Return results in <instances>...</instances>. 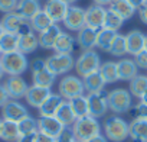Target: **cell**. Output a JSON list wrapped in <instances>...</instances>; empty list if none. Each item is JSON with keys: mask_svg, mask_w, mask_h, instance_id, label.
<instances>
[{"mask_svg": "<svg viewBox=\"0 0 147 142\" xmlns=\"http://www.w3.org/2000/svg\"><path fill=\"white\" fill-rule=\"evenodd\" d=\"M0 22H2V25L5 28V32H12V33H16L18 35L19 31H20V28L26 22V19L20 18L16 12H10V13H6Z\"/></svg>", "mask_w": 147, "mask_h": 142, "instance_id": "obj_27", "label": "cell"}, {"mask_svg": "<svg viewBox=\"0 0 147 142\" xmlns=\"http://www.w3.org/2000/svg\"><path fill=\"white\" fill-rule=\"evenodd\" d=\"M3 86H5L9 97L13 99V100H19V99L25 97L26 91L29 89L28 83L22 79V76H9L5 80Z\"/></svg>", "mask_w": 147, "mask_h": 142, "instance_id": "obj_11", "label": "cell"}, {"mask_svg": "<svg viewBox=\"0 0 147 142\" xmlns=\"http://www.w3.org/2000/svg\"><path fill=\"white\" fill-rule=\"evenodd\" d=\"M101 67V58L98 55L97 51L94 49H88V51H82V54L78 57V59H75V71L77 74L82 79L87 74H91L94 71H98Z\"/></svg>", "mask_w": 147, "mask_h": 142, "instance_id": "obj_5", "label": "cell"}, {"mask_svg": "<svg viewBox=\"0 0 147 142\" xmlns=\"http://www.w3.org/2000/svg\"><path fill=\"white\" fill-rule=\"evenodd\" d=\"M29 22H30V25H32V29H33L35 32H38V33L43 32L45 29H48L49 26L53 25V20L48 16V13H46L43 9H42L40 12H38Z\"/></svg>", "mask_w": 147, "mask_h": 142, "instance_id": "obj_32", "label": "cell"}, {"mask_svg": "<svg viewBox=\"0 0 147 142\" xmlns=\"http://www.w3.org/2000/svg\"><path fill=\"white\" fill-rule=\"evenodd\" d=\"M88 142H110L108 139H107V136L105 135H102V133H100V135H97V136H94V138H91Z\"/></svg>", "mask_w": 147, "mask_h": 142, "instance_id": "obj_48", "label": "cell"}, {"mask_svg": "<svg viewBox=\"0 0 147 142\" xmlns=\"http://www.w3.org/2000/svg\"><path fill=\"white\" fill-rule=\"evenodd\" d=\"M137 13H138L140 20H141L144 25H147V3H144L143 6H140V8L137 9Z\"/></svg>", "mask_w": 147, "mask_h": 142, "instance_id": "obj_46", "label": "cell"}, {"mask_svg": "<svg viewBox=\"0 0 147 142\" xmlns=\"http://www.w3.org/2000/svg\"><path fill=\"white\" fill-rule=\"evenodd\" d=\"M111 10H114L118 16H121L124 20L131 19L136 15V8L128 2V0H113L111 5L108 6Z\"/></svg>", "mask_w": 147, "mask_h": 142, "instance_id": "obj_26", "label": "cell"}, {"mask_svg": "<svg viewBox=\"0 0 147 142\" xmlns=\"http://www.w3.org/2000/svg\"><path fill=\"white\" fill-rule=\"evenodd\" d=\"M55 117H56L65 128H71V126L74 125V122L77 120V116H75V113L72 112V107H71V104H69L68 100H63V102H62V104L59 106V109H58Z\"/></svg>", "mask_w": 147, "mask_h": 142, "instance_id": "obj_28", "label": "cell"}, {"mask_svg": "<svg viewBox=\"0 0 147 142\" xmlns=\"http://www.w3.org/2000/svg\"><path fill=\"white\" fill-rule=\"evenodd\" d=\"M118 32H114V31H110V29H105V28H101L98 29L97 32V44L95 46L101 51H105L108 52L111 45H113V41L115 39Z\"/></svg>", "mask_w": 147, "mask_h": 142, "instance_id": "obj_29", "label": "cell"}, {"mask_svg": "<svg viewBox=\"0 0 147 142\" xmlns=\"http://www.w3.org/2000/svg\"><path fill=\"white\" fill-rule=\"evenodd\" d=\"M140 103H143V104H147V91L140 97Z\"/></svg>", "mask_w": 147, "mask_h": 142, "instance_id": "obj_51", "label": "cell"}, {"mask_svg": "<svg viewBox=\"0 0 147 142\" xmlns=\"http://www.w3.org/2000/svg\"><path fill=\"white\" fill-rule=\"evenodd\" d=\"M2 116L5 120H12V122H20L26 116H29L28 109L18 100L10 99L3 107H2Z\"/></svg>", "mask_w": 147, "mask_h": 142, "instance_id": "obj_12", "label": "cell"}, {"mask_svg": "<svg viewBox=\"0 0 147 142\" xmlns=\"http://www.w3.org/2000/svg\"><path fill=\"white\" fill-rule=\"evenodd\" d=\"M63 2H66L68 5H74V3L77 2V0H63Z\"/></svg>", "mask_w": 147, "mask_h": 142, "instance_id": "obj_54", "label": "cell"}, {"mask_svg": "<svg viewBox=\"0 0 147 142\" xmlns=\"http://www.w3.org/2000/svg\"><path fill=\"white\" fill-rule=\"evenodd\" d=\"M97 29L90 28V26H84L78 31L77 35V44L80 45V48L82 51H88V49H94L95 44H97Z\"/></svg>", "mask_w": 147, "mask_h": 142, "instance_id": "obj_19", "label": "cell"}, {"mask_svg": "<svg viewBox=\"0 0 147 142\" xmlns=\"http://www.w3.org/2000/svg\"><path fill=\"white\" fill-rule=\"evenodd\" d=\"M46 67L51 73H53L55 76H62L66 74L75 67V59H74L72 54H58L55 52L53 55L48 57L45 59Z\"/></svg>", "mask_w": 147, "mask_h": 142, "instance_id": "obj_7", "label": "cell"}, {"mask_svg": "<svg viewBox=\"0 0 147 142\" xmlns=\"http://www.w3.org/2000/svg\"><path fill=\"white\" fill-rule=\"evenodd\" d=\"M124 23V19L121 16H118L114 10H111L110 8L107 9V13H105V20H104V26L105 29H110V31H114V32H118L120 28L123 26Z\"/></svg>", "mask_w": 147, "mask_h": 142, "instance_id": "obj_37", "label": "cell"}, {"mask_svg": "<svg viewBox=\"0 0 147 142\" xmlns=\"http://www.w3.org/2000/svg\"><path fill=\"white\" fill-rule=\"evenodd\" d=\"M61 33H62V29L58 26V23H53L52 26H49L48 29H45L43 32L38 35L39 46L43 49H53V45Z\"/></svg>", "mask_w": 147, "mask_h": 142, "instance_id": "obj_21", "label": "cell"}, {"mask_svg": "<svg viewBox=\"0 0 147 142\" xmlns=\"http://www.w3.org/2000/svg\"><path fill=\"white\" fill-rule=\"evenodd\" d=\"M58 91L63 100H71L77 96H82L85 93L82 79L78 76H63V79L58 84Z\"/></svg>", "mask_w": 147, "mask_h": 142, "instance_id": "obj_6", "label": "cell"}, {"mask_svg": "<svg viewBox=\"0 0 147 142\" xmlns=\"http://www.w3.org/2000/svg\"><path fill=\"white\" fill-rule=\"evenodd\" d=\"M5 33V28H3V25H2V22H0V38H2V35Z\"/></svg>", "mask_w": 147, "mask_h": 142, "instance_id": "obj_53", "label": "cell"}, {"mask_svg": "<svg viewBox=\"0 0 147 142\" xmlns=\"http://www.w3.org/2000/svg\"><path fill=\"white\" fill-rule=\"evenodd\" d=\"M82 83H84V89L87 93H98L102 91L105 87V81L101 76L100 71H94L91 74H87L85 77H82Z\"/></svg>", "mask_w": 147, "mask_h": 142, "instance_id": "obj_24", "label": "cell"}, {"mask_svg": "<svg viewBox=\"0 0 147 142\" xmlns=\"http://www.w3.org/2000/svg\"><path fill=\"white\" fill-rule=\"evenodd\" d=\"M117 73H118V80L131 81L138 74V67L136 65L134 59L123 58V59H120L117 62Z\"/></svg>", "mask_w": 147, "mask_h": 142, "instance_id": "obj_18", "label": "cell"}, {"mask_svg": "<svg viewBox=\"0 0 147 142\" xmlns=\"http://www.w3.org/2000/svg\"><path fill=\"white\" fill-rule=\"evenodd\" d=\"M107 102H108V109L115 115L125 113L133 107V96L125 89H114L108 91Z\"/></svg>", "mask_w": 147, "mask_h": 142, "instance_id": "obj_4", "label": "cell"}, {"mask_svg": "<svg viewBox=\"0 0 147 142\" xmlns=\"http://www.w3.org/2000/svg\"><path fill=\"white\" fill-rule=\"evenodd\" d=\"M144 49H147V35H146V39H144Z\"/></svg>", "mask_w": 147, "mask_h": 142, "instance_id": "obj_55", "label": "cell"}, {"mask_svg": "<svg viewBox=\"0 0 147 142\" xmlns=\"http://www.w3.org/2000/svg\"><path fill=\"white\" fill-rule=\"evenodd\" d=\"M128 91L131 93V96H133V97H137V99L140 100V97L147 91V76L137 74V76L130 81Z\"/></svg>", "mask_w": 147, "mask_h": 142, "instance_id": "obj_34", "label": "cell"}, {"mask_svg": "<svg viewBox=\"0 0 147 142\" xmlns=\"http://www.w3.org/2000/svg\"><path fill=\"white\" fill-rule=\"evenodd\" d=\"M144 3H147V0H144Z\"/></svg>", "mask_w": 147, "mask_h": 142, "instance_id": "obj_57", "label": "cell"}, {"mask_svg": "<svg viewBox=\"0 0 147 142\" xmlns=\"http://www.w3.org/2000/svg\"><path fill=\"white\" fill-rule=\"evenodd\" d=\"M107 93L105 90L98 91V93H88L87 100H88V113L90 116L100 119L105 116V113L110 110L108 109V102H107Z\"/></svg>", "mask_w": 147, "mask_h": 142, "instance_id": "obj_9", "label": "cell"}, {"mask_svg": "<svg viewBox=\"0 0 147 142\" xmlns=\"http://www.w3.org/2000/svg\"><path fill=\"white\" fill-rule=\"evenodd\" d=\"M77 45H78L77 38H74L71 33L62 31V33L58 36V39L53 45V51L58 54H72Z\"/></svg>", "mask_w": 147, "mask_h": 142, "instance_id": "obj_23", "label": "cell"}, {"mask_svg": "<svg viewBox=\"0 0 147 142\" xmlns=\"http://www.w3.org/2000/svg\"><path fill=\"white\" fill-rule=\"evenodd\" d=\"M16 5H18V0H0V12H3L5 15L15 12Z\"/></svg>", "mask_w": 147, "mask_h": 142, "instance_id": "obj_41", "label": "cell"}, {"mask_svg": "<svg viewBox=\"0 0 147 142\" xmlns=\"http://www.w3.org/2000/svg\"><path fill=\"white\" fill-rule=\"evenodd\" d=\"M2 123H3V119H0V132H2Z\"/></svg>", "mask_w": 147, "mask_h": 142, "instance_id": "obj_56", "label": "cell"}, {"mask_svg": "<svg viewBox=\"0 0 147 142\" xmlns=\"http://www.w3.org/2000/svg\"><path fill=\"white\" fill-rule=\"evenodd\" d=\"M128 138L133 142H147V119L133 117L128 123Z\"/></svg>", "mask_w": 147, "mask_h": 142, "instance_id": "obj_17", "label": "cell"}, {"mask_svg": "<svg viewBox=\"0 0 147 142\" xmlns=\"http://www.w3.org/2000/svg\"><path fill=\"white\" fill-rule=\"evenodd\" d=\"M55 79H56V76L48 70L45 59L36 58L32 62V81H33L35 86L52 89V86L55 83Z\"/></svg>", "mask_w": 147, "mask_h": 142, "instance_id": "obj_8", "label": "cell"}, {"mask_svg": "<svg viewBox=\"0 0 147 142\" xmlns=\"http://www.w3.org/2000/svg\"><path fill=\"white\" fill-rule=\"evenodd\" d=\"M92 2H94V5H98V6H110L111 5V2H113V0H92Z\"/></svg>", "mask_w": 147, "mask_h": 142, "instance_id": "obj_49", "label": "cell"}, {"mask_svg": "<svg viewBox=\"0 0 147 142\" xmlns=\"http://www.w3.org/2000/svg\"><path fill=\"white\" fill-rule=\"evenodd\" d=\"M71 107H72V112L75 113L77 119L80 117H84V116H88V100H87V96H77L71 100H68Z\"/></svg>", "mask_w": 147, "mask_h": 142, "instance_id": "obj_36", "label": "cell"}, {"mask_svg": "<svg viewBox=\"0 0 147 142\" xmlns=\"http://www.w3.org/2000/svg\"><path fill=\"white\" fill-rule=\"evenodd\" d=\"M102 130L110 142H124L128 138V123L118 115L108 116L102 123Z\"/></svg>", "mask_w": 147, "mask_h": 142, "instance_id": "obj_2", "label": "cell"}, {"mask_svg": "<svg viewBox=\"0 0 147 142\" xmlns=\"http://www.w3.org/2000/svg\"><path fill=\"white\" fill-rule=\"evenodd\" d=\"M42 8H40L39 0H18V5L15 9V12L26 20H30Z\"/></svg>", "mask_w": 147, "mask_h": 142, "instance_id": "obj_20", "label": "cell"}, {"mask_svg": "<svg viewBox=\"0 0 147 142\" xmlns=\"http://www.w3.org/2000/svg\"><path fill=\"white\" fill-rule=\"evenodd\" d=\"M62 23L68 31L78 32L81 28L85 26V9L71 5L65 18H63V20H62Z\"/></svg>", "mask_w": 147, "mask_h": 142, "instance_id": "obj_10", "label": "cell"}, {"mask_svg": "<svg viewBox=\"0 0 147 142\" xmlns=\"http://www.w3.org/2000/svg\"><path fill=\"white\" fill-rule=\"evenodd\" d=\"M0 62H2L3 71L7 76H22L29 67V61L25 54L20 51H13L7 54L0 55Z\"/></svg>", "mask_w": 147, "mask_h": 142, "instance_id": "obj_3", "label": "cell"}, {"mask_svg": "<svg viewBox=\"0 0 147 142\" xmlns=\"http://www.w3.org/2000/svg\"><path fill=\"white\" fill-rule=\"evenodd\" d=\"M71 129H72L74 135H75L77 141H80V142H88L91 138L101 133V125H100L98 119H95L90 115L77 119L74 122V125L71 126Z\"/></svg>", "mask_w": 147, "mask_h": 142, "instance_id": "obj_1", "label": "cell"}, {"mask_svg": "<svg viewBox=\"0 0 147 142\" xmlns=\"http://www.w3.org/2000/svg\"><path fill=\"white\" fill-rule=\"evenodd\" d=\"M18 126H19L20 136L30 135V133H36L38 132V120L35 117H32L30 115L26 116L25 119H22L20 122H18Z\"/></svg>", "mask_w": 147, "mask_h": 142, "instance_id": "obj_38", "label": "cell"}, {"mask_svg": "<svg viewBox=\"0 0 147 142\" xmlns=\"http://www.w3.org/2000/svg\"><path fill=\"white\" fill-rule=\"evenodd\" d=\"M3 76H5V71H3V67H2V62H0V80L3 79Z\"/></svg>", "mask_w": 147, "mask_h": 142, "instance_id": "obj_52", "label": "cell"}, {"mask_svg": "<svg viewBox=\"0 0 147 142\" xmlns=\"http://www.w3.org/2000/svg\"><path fill=\"white\" fill-rule=\"evenodd\" d=\"M0 55H2V52H0Z\"/></svg>", "mask_w": 147, "mask_h": 142, "instance_id": "obj_58", "label": "cell"}, {"mask_svg": "<svg viewBox=\"0 0 147 142\" xmlns=\"http://www.w3.org/2000/svg\"><path fill=\"white\" fill-rule=\"evenodd\" d=\"M18 48H19V35L12 32H5L0 38V52L7 54L18 51Z\"/></svg>", "mask_w": 147, "mask_h": 142, "instance_id": "obj_33", "label": "cell"}, {"mask_svg": "<svg viewBox=\"0 0 147 142\" xmlns=\"http://www.w3.org/2000/svg\"><path fill=\"white\" fill-rule=\"evenodd\" d=\"M105 13L107 9L104 6H98V5H92L88 9H85V26L94 28V29H101L104 26V20H105Z\"/></svg>", "mask_w": 147, "mask_h": 142, "instance_id": "obj_15", "label": "cell"}, {"mask_svg": "<svg viewBox=\"0 0 147 142\" xmlns=\"http://www.w3.org/2000/svg\"><path fill=\"white\" fill-rule=\"evenodd\" d=\"M144 39H146V35L141 32V31H130L127 35H125V42H127V54L130 55H136L138 54L140 51L144 49Z\"/></svg>", "mask_w": 147, "mask_h": 142, "instance_id": "obj_22", "label": "cell"}, {"mask_svg": "<svg viewBox=\"0 0 147 142\" xmlns=\"http://www.w3.org/2000/svg\"><path fill=\"white\" fill-rule=\"evenodd\" d=\"M38 133V132H36ZM36 133H30V135H23V136H20L16 142H35V136H36Z\"/></svg>", "mask_w": 147, "mask_h": 142, "instance_id": "obj_47", "label": "cell"}, {"mask_svg": "<svg viewBox=\"0 0 147 142\" xmlns=\"http://www.w3.org/2000/svg\"><path fill=\"white\" fill-rule=\"evenodd\" d=\"M9 100H10V97H9V94H7L5 86H3V84H0V107H3Z\"/></svg>", "mask_w": 147, "mask_h": 142, "instance_id": "obj_44", "label": "cell"}, {"mask_svg": "<svg viewBox=\"0 0 147 142\" xmlns=\"http://www.w3.org/2000/svg\"><path fill=\"white\" fill-rule=\"evenodd\" d=\"M51 93H52V90L48 89V87H40V86L32 84V86H29L25 99H26L29 106L39 109L42 106V103L51 96Z\"/></svg>", "mask_w": 147, "mask_h": 142, "instance_id": "obj_16", "label": "cell"}, {"mask_svg": "<svg viewBox=\"0 0 147 142\" xmlns=\"http://www.w3.org/2000/svg\"><path fill=\"white\" fill-rule=\"evenodd\" d=\"M35 142H56V138H52L49 135H45V133L38 132L36 136H35Z\"/></svg>", "mask_w": 147, "mask_h": 142, "instance_id": "obj_45", "label": "cell"}, {"mask_svg": "<svg viewBox=\"0 0 147 142\" xmlns=\"http://www.w3.org/2000/svg\"><path fill=\"white\" fill-rule=\"evenodd\" d=\"M134 62L138 68L147 70V49H143L138 54H136L134 55Z\"/></svg>", "mask_w": 147, "mask_h": 142, "instance_id": "obj_42", "label": "cell"}, {"mask_svg": "<svg viewBox=\"0 0 147 142\" xmlns=\"http://www.w3.org/2000/svg\"><path fill=\"white\" fill-rule=\"evenodd\" d=\"M69 6L71 5H68L63 0H46V3L43 5V10L53 20V23H59L63 20Z\"/></svg>", "mask_w": 147, "mask_h": 142, "instance_id": "obj_14", "label": "cell"}, {"mask_svg": "<svg viewBox=\"0 0 147 142\" xmlns=\"http://www.w3.org/2000/svg\"><path fill=\"white\" fill-rule=\"evenodd\" d=\"M130 110L133 112L134 117H143V119H147V104L138 103V104L133 106Z\"/></svg>", "mask_w": 147, "mask_h": 142, "instance_id": "obj_43", "label": "cell"}, {"mask_svg": "<svg viewBox=\"0 0 147 142\" xmlns=\"http://www.w3.org/2000/svg\"><path fill=\"white\" fill-rule=\"evenodd\" d=\"M65 126L55 116H40L38 119V132L49 135L52 138H58Z\"/></svg>", "mask_w": 147, "mask_h": 142, "instance_id": "obj_13", "label": "cell"}, {"mask_svg": "<svg viewBox=\"0 0 147 142\" xmlns=\"http://www.w3.org/2000/svg\"><path fill=\"white\" fill-rule=\"evenodd\" d=\"M114 57H123L127 54V42H125V35L117 33L115 39L113 41V45L108 51Z\"/></svg>", "mask_w": 147, "mask_h": 142, "instance_id": "obj_39", "label": "cell"}, {"mask_svg": "<svg viewBox=\"0 0 147 142\" xmlns=\"http://www.w3.org/2000/svg\"><path fill=\"white\" fill-rule=\"evenodd\" d=\"M62 102H63V99H62V96L59 93L58 94L51 93V96L38 109L39 110V115L40 116H55L56 112H58V109H59V106L62 104Z\"/></svg>", "mask_w": 147, "mask_h": 142, "instance_id": "obj_25", "label": "cell"}, {"mask_svg": "<svg viewBox=\"0 0 147 142\" xmlns=\"http://www.w3.org/2000/svg\"><path fill=\"white\" fill-rule=\"evenodd\" d=\"M100 73L104 79V81L107 84H111V83H115L118 81V73H117V62L114 61H105L101 64L100 67Z\"/></svg>", "mask_w": 147, "mask_h": 142, "instance_id": "obj_35", "label": "cell"}, {"mask_svg": "<svg viewBox=\"0 0 147 142\" xmlns=\"http://www.w3.org/2000/svg\"><path fill=\"white\" fill-rule=\"evenodd\" d=\"M56 142H78V141H77V138H75V135H74L71 128H65L61 132V135L56 138Z\"/></svg>", "mask_w": 147, "mask_h": 142, "instance_id": "obj_40", "label": "cell"}, {"mask_svg": "<svg viewBox=\"0 0 147 142\" xmlns=\"http://www.w3.org/2000/svg\"><path fill=\"white\" fill-rule=\"evenodd\" d=\"M78 142H80V141H78Z\"/></svg>", "mask_w": 147, "mask_h": 142, "instance_id": "obj_59", "label": "cell"}, {"mask_svg": "<svg viewBox=\"0 0 147 142\" xmlns=\"http://www.w3.org/2000/svg\"><path fill=\"white\" fill-rule=\"evenodd\" d=\"M38 46H39V41H38V36L35 35V32H30V33L19 36V48H18V51H20L22 54L28 55V54L36 51Z\"/></svg>", "mask_w": 147, "mask_h": 142, "instance_id": "obj_31", "label": "cell"}, {"mask_svg": "<svg viewBox=\"0 0 147 142\" xmlns=\"http://www.w3.org/2000/svg\"><path fill=\"white\" fill-rule=\"evenodd\" d=\"M20 138L19 133V126L16 122L12 120H5L2 123V132H0V139H3L5 142H16Z\"/></svg>", "mask_w": 147, "mask_h": 142, "instance_id": "obj_30", "label": "cell"}, {"mask_svg": "<svg viewBox=\"0 0 147 142\" xmlns=\"http://www.w3.org/2000/svg\"><path fill=\"white\" fill-rule=\"evenodd\" d=\"M128 2H130L136 9H138L140 6H143V5H144V0H128Z\"/></svg>", "mask_w": 147, "mask_h": 142, "instance_id": "obj_50", "label": "cell"}]
</instances>
